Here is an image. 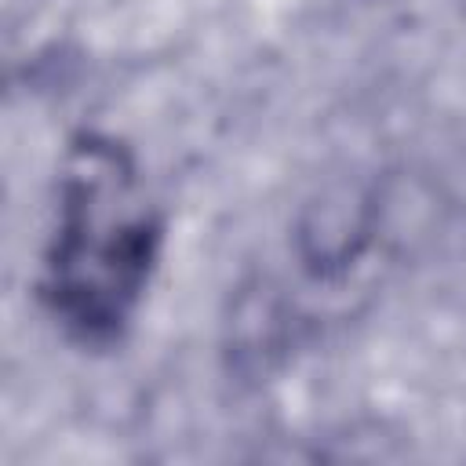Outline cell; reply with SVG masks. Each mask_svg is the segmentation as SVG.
Returning a JSON list of instances; mask_svg holds the SVG:
<instances>
[{
    "instance_id": "obj_1",
    "label": "cell",
    "mask_w": 466,
    "mask_h": 466,
    "mask_svg": "<svg viewBox=\"0 0 466 466\" xmlns=\"http://www.w3.org/2000/svg\"><path fill=\"white\" fill-rule=\"evenodd\" d=\"M160 222L135 197L127 153L80 135L58 175V226L44 262V299L80 339H113L149 288Z\"/></svg>"
}]
</instances>
